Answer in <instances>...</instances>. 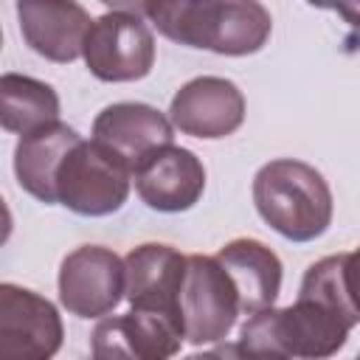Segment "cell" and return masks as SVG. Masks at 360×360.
<instances>
[{"instance_id": "1", "label": "cell", "mask_w": 360, "mask_h": 360, "mask_svg": "<svg viewBox=\"0 0 360 360\" xmlns=\"http://www.w3.org/2000/svg\"><path fill=\"white\" fill-rule=\"evenodd\" d=\"M360 323L343 287V253L307 267L295 304L262 309L239 329V343L250 352L290 360H329Z\"/></svg>"}, {"instance_id": "2", "label": "cell", "mask_w": 360, "mask_h": 360, "mask_svg": "<svg viewBox=\"0 0 360 360\" xmlns=\"http://www.w3.org/2000/svg\"><path fill=\"white\" fill-rule=\"evenodd\" d=\"M127 8L172 42L222 56L256 53L273 31L270 11L256 0H152Z\"/></svg>"}, {"instance_id": "3", "label": "cell", "mask_w": 360, "mask_h": 360, "mask_svg": "<svg viewBox=\"0 0 360 360\" xmlns=\"http://www.w3.org/2000/svg\"><path fill=\"white\" fill-rule=\"evenodd\" d=\"M259 217L290 242H312L332 222V191L323 174L295 158L264 163L253 177Z\"/></svg>"}, {"instance_id": "4", "label": "cell", "mask_w": 360, "mask_h": 360, "mask_svg": "<svg viewBox=\"0 0 360 360\" xmlns=\"http://www.w3.org/2000/svg\"><path fill=\"white\" fill-rule=\"evenodd\" d=\"M132 172L93 138L79 141L56 172V202L79 217L115 214L129 197Z\"/></svg>"}, {"instance_id": "5", "label": "cell", "mask_w": 360, "mask_h": 360, "mask_svg": "<svg viewBox=\"0 0 360 360\" xmlns=\"http://www.w3.org/2000/svg\"><path fill=\"white\" fill-rule=\"evenodd\" d=\"M82 56L87 70L101 82H138L155 65V34L141 14L115 6L93 20Z\"/></svg>"}, {"instance_id": "6", "label": "cell", "mask_w": 360, "mask_h": 360, "mask_svg": "<svg viewBox=\"0 0 360 360\" xmlns=\"http://www.w3.org/2000/svg\"><path fill=\"white\" fill-rule=\"evenodd\" d=\"M242 315L239 292L219 264L217 256L191 253L186 262V278L180 292V318L183 335L188 343H219Z\"/></svg>"}, {"instance_id": "7", "label": "cell", "mask_w": 360, "mask_h": 360, "mask_svg": "<svg viewBox=\"0 0 360 360\" xmlns=\"http://www.w3.org/2000/svg\"><path fill=\"white\" fill-rule=\"evenodd\" d=\"M59 304L79 318H104L127 295L124 259L104 245H82L59 264Z\"/></svg>"}, {"instance_id": "8", "label": "cell", "mask_w": 360, "mask_h": 360, "mask_svg": "<svg viewBox=\"0 0 360 360\" xmlns=\"http://www.w3.org/2000/svg\"><path fill=\"white\" fill-rule=\"evenodd\" d=\"M62 340L65 326L48 298L0 284V360H53Z\"/></svg>"}, {"instance_id": "9", "label": "cell", "mask_w": 360, "mask_h": 360, "mask_svg": "<svg viewBox=\"0 0 360 360\" xmlns=\"http://www.w3.org/2000/svg\"><path fill=\"white\" fill-rule=\"evenodd\" d=\"M183 340V326L172 318L129 309L96 323L90 360H172Z\"/></svg>"}, {"instance_id": "10", "label": "cell", "mask_w": 360, "mask_h": 360, "mask_svg": "<svg viewBox=\"0 0 360 360\" xmlns=\"http://www.w3.org/2000/svg\"><path fill=\"white\" fill-rule=\"evenodd\" d=\"M169 121L183 135L217 141V138L233 135L242 127L245 96L231 79L197 76L172 96Z\"/></svg>"}, {"instance_id": "11", "label": "cell", "mask_w": 360, "mask_h": 360, "mask_svg": "<svg viewBox=\"0 0 360 360\" xmlns=\"http://www.w3.org/2000/svg\"><path fill=\"white\" fill-rule=\"evenodd\" d=\"M93 141L135 174L149 155L174 141V124L152 104L118 101L96 115Z\"/></svg>"}, {"instance_id": "12", "label": "cell", "mask_w": 360, "mask_h": 360, "mask_svg": "<svg viewBox=\"0 0 360 360\" xmlns=\"http://www.w3.org/2000/svg\"><path fill=\"white\" fill-rule=\"evenodd\" d=\"M186 262L180 250L172 245L146 242L127 253V301L138 312H155L163 318H172L183 326L180 318V292L186 278Z\"/></svg>"}, {"instance_id": "13", "label": "cell", "mask_w": 360, "mask_h": 360, "mask_svg": "<svg viewBox=\"0 0 360 360\" xmlns=\"http://www.w3.org/2000/svg\"><path fill=\"white\" fill-rule=\"evenodd\" d=\"M135 177L138 197L160 214H180L197 205L205 191V166L186 146H163L149 155Z\"/></svg>"}, {"instance_id": "14", "label": "cell", "mask_w": 360, "mask_h": 360, "mask_svg": "<svg viewBox=\"0 0 360 360\" xmlns=\"http://www.w3.org/2000/svg\"><path fill=\"white\" fill-rule=\"evenodd\" d=\"M20 34L25 45L48 62L68 65L82 56L84 37L93 25L90 14L79 3H17Z\"/></svg>"}, {"instance_id": "15", "label": "cell", "mask_w": 360, "mask_h": 360, "mask_svg": "<svg viewBox=\"0 0 360 360\" xmlns=\"http://www.w3.org/2000/svg\"><path fill=\"white\" fill-rule=\"evenodd\" d=\"M219 264L228 270L242 315H256L270 309L281 292V259L259 239H231L217 253Z\"/></svg>"}, {"instance_id": "16", "label": "cell", "mask_w": 360, "mask_h": 360, "mask_svg": "<svg viewBox=\"0 0 360 360\" xmlns=\"http://www.w3.org/2000/svg\"><path fill=\"white\" fill-rule=\"evenodd\" d=\"M79 141L82 135L62 121L20 138L14 146V174H17L20 188H25L31 197H37L45 205H53L56 202V191H53L56 172L65 155Z\"/></svg>"}, {"instance_id": "17", "label": "cell", "mask_w": 360, "mask_h": 360, "mask_svg": "<svg viewBox=\"0 0 360 360\" xmlns=\"http://www.w3.org/2000/svg\"><path fill=\"white\" fill-rule=\"evenodd\" d=\"M59 121V96L51 84L22 76L3 73L0 79V124L6 132L20 138Z\"/></svg>"}, {"instance_id": "18", "label": "cell", "mask_w": 360, "mask_h": 360, "mask_svg": "<svg viewBox=\"0 0 360 360\" xmlns=\"http://www.w3.org/2000/svg\"><path fill=\"white\" fill-rule=\"evenodd\" d=\"M343 287L352 307L360 315V248H354L352 253H343Z\"/></svg>"}, {"instance_id": "19", "label": "cell", "mask_w": 360, "mask_h": 360, "mask_svg": "<svg viewBox=\"0 0 360 360\" xmlns=\"http://www.w3.org/2000/svg\"><path fill=\"white\" fill-rule=\"evenodd\" d=\"M183 360H250V357L236 340V343H219V346H214L208 352H194V354H188Z\"/></svg>"}, {"instance_id": "20", "label": "cell", "mask_w": 360, "mask_h": 360, "mask_svg": "<svg viewBox=\"0 0 360 360\" xmlns=\"http://www.w3.org/2000/svg\"><path fill=\"white\" fill-rule=\"evenodd\" d=\"M326 8H332V11L340 14L352 28L360 31V3H338V6H326Z\"/></svg>"}, {"instance_id": "21", "label": "cell", "mask_w": 360, "mask_h": 360, "mask_svg": "<svg viewBox=\"0 0 360 360\" xmlns=\"http://www.w3.org/2000/svg\"><path fill=\"white\" fill-rule=\"evenodd\" d=\"M242 346V343H239ZM245 349V346H242ZM248 352V357L250 360H290V357H281V354H262V352H250V349H245Z\"/></svg>"}, {"instance_id": "22", "label": "cell", "mask_w": 360, "mask_h": 360, "mask_svg": "<svg viewBox=\"0 0 360 360\" xmlns=\"http://www.w3.org/2000/svg\"><path fill=\"white\" fill-rule=\"evenodd\" d=\"M357 360H360V354H357Z\"/></svg>"}]
</instances>
